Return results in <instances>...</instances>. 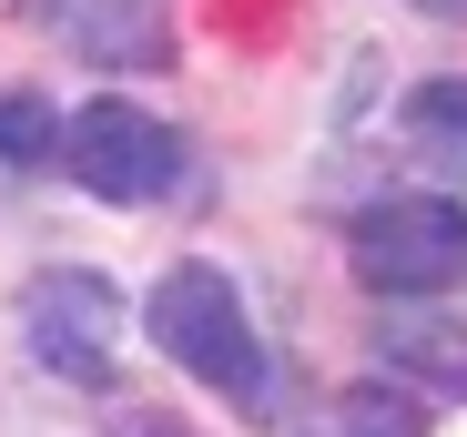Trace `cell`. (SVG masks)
<instances>
[{
	"mask_svg": "<svg viewBox=\"0 0 467 437\" xmlns=\"http://www.w3.org/2000/svg\"><path fill=\"white\" fill-rule=\"evenodd\" d=\"M142 336L163 346L193 387H213L223 407H244V417L275 407L265 336H254V316H244V296H234V275H223V265H173V275L142 296Z\"/></svg>",
	"mask_w": 467,
	"mask_h": 437,
	"instance_id": "6da1fadb",
	"label": "cell"
},
{
	"mask_svg": "<svg viewBox=\"0 0 467 437\" xmlns=\"http://www.w3.org/2000/svg\"><path fill=\"white\" fill-rule=\"evenodd\" d=\"M61 173L82 183L92 203H122V213L173 203V193H183V132L152 122V112L122 102V92H102V102L71 112V132H61Z\"/></svg>",
	"mask_w": 467,
	"mask_h": 437,
	"instance_id": "7a4b0ae2",
	"label": "cell"
},
{
	"mask_svg": "<svg viewBox=\"0 0 467 437\" xmlns=\"http://www.w3.org/2000/svg\"><path fill=\"white\" fill-rule=\"evenodd\" d=\"M122 336H132V306H122V285L92 275V265H51L21 285V346H31V367L61 377V387H102L122 367Z\"/></svg>",
	"mask_w": 467,
	"mask_h": 437,
	"instance_id": "3957f363",
	"label": "cell"
},
{
	"mask_svg": "<svg viewBox=\"0 0 467 437\" xmlns=\"http://www.w3.org/2000/svg\"><path fill=\"white\" fill-rule=\"evenodd\" d=\"M346 255L376 296H437L467 275V203L457 193H386L346 224Z\"/></svg>",
	"mask_w": 467,
	"mask_h": 437,
	"instance_id": "277c9868",
	"label": "cell"
},
{
	"mask_svg": "<svg viewBox=\"0 0 467 437\" xmlns=\"http://www.w3.org/2000/svg\"><path fill=\"white\" fill-rule=\"evenodd\" d=\"M41 21L92 71H163L173 61V0H41Z\"/></svg>",
	"mask_w": 467,
	"mask_h": 437,
	"instance_id": "5b68a950",
	"label": "cell"
},
{
	"mask_svg": "<svg viewBox=\"0 0 467 437\" xmlns=\"http://www.w3.org/2000/svg\"><path fill=\"white\" fill-rule=\"evenodd\" d=\"M376 367L467 407V326H457V316H386V326H376Z\"/></svg>",
	"mask_w": 467,
	"mask_h": 437,
	"instance_id": "8992f818",
	"label": "cell"
},
{
	"mask_svg": "<svg viewBox=\"0 0 467 437\" xmlns=\"http://www.w3.org/2000/svg\"><path fill=\"white\" fill-rule=\"evenodd\" d=\"M407 142H417V163L467 183V71H427V82L407 92Z\"/></svg>",
	"mask_w": 467,
	"mask_h": 437,
	"instance_id": "52a82bcc",
	"label": "cell"
},
{
	"mask_svg": "<svg viewBox=\"0 0 467 437\" xmlns=\"http://www.w3.org/2000/svg\"><path fill=\"white\" fill-rule=\"evenodd\" d=\"M295 437H427V417L397 387H346V397H326V417H305Z\"/></svg>",
	"mask_w": 467,
	"mask_h": 437,
	"instance_id": "ba28073f",
	"label": "cell"
},
{
	"mask_svg": "<svg viewBox=\"0 0 467 437\" xmlns=\"http://www.w3.org/2000/svg\"><path fill=\"white\" fill-rule=\"evenodd\" d=\"M61 102L51 92H0V163L31 173V163H61Z\"/></svg>",
	"mask_w": 467,
	"mask_h": 437,
	"instance_id": "9c48e42d",
	"label": "cell"
},
{
	"mask_svg": "<svg viewBox=\"0 0 467 437\" xmlns=\"http://www.w3.org/2000/svg\"><path fill=\"white\" fill-rule=\"evenodd\" d=\"M102 437H203V427H183V417H163V407H122Z\"/></svg>",
	"mask_w": 467,
	"mask_h": 437,
	"instance_id": "30bf717a",
	"label": "cell"
},
{
	"mask_svg": "<svg viewBox=\"0 0 467 437\" xmlns=\"http://www.w3.org/2000/svg\"><path fill=\"white\" fill-rule=\"evenodd\" d=\"M417 11H427V21H467V0H417Z\"/></svg>",
	"mask_w": 467,
	"mask_h": 437,
	"instance_id": "8fae6325",
	"label": "cell"
}]
</instances>
